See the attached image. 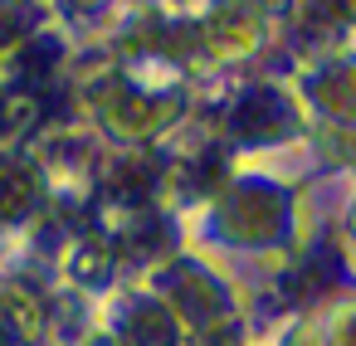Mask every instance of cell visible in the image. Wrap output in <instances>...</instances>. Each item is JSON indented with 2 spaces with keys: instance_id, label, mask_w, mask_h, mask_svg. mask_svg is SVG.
<instances>
[{
  "instance_id": "4",
  "label": "cell",
  "mask_w": 356,
  "mask_h": 346,
  "mask_svg": "<svg viewBox=\"0 0 356 346\" xmlns=\"http://www.w3.org/2000/svg\"><path fill=\"white\" fill-rule=\"evenodd\" d=\"M293 98L302 113H312L322 127H356V54L351 49H327L317 54L298 83Z\"/></svg>"
},
{
  "instance_id": "1",
  "label": "cell",
  "mask_w": 356,
  "mask_h": 346,
  "mask_svg": "<svg viewBox=\"0 0 356 346\" xmlns=\"http://www.w3.org/2000/svg\"><path fill=\"white\" fill-rule=\"evenodd\" d=\"M74 108L118 147H152L191 117V93L171 69H127L113 64L103 74L79 79Z\"/></svg>"
},
{
  "instance_id": "10",
  "label": "cell",
  "mask_w": 356,
  "mask_h": 346,
  "mask_svg": "<svg viewBox=\"0 0 356 346\" xmlns=\"http://www.w3.org/2000/svg\"><path fill=\"white\" fill-rule=\"evenodd\" d=\"M307 6H312L327 25H337V30H356V0H307Z\"/></svg>"
},
{
  "instance_id": "13",
  "label": "cell",
  "mask_w": 356,
  "mask_h": 346,
  "mask_svg": "<svg viewBox=\"0 0 356 346\" xmlns=\"http://www.w3.org/2000/svg\"><path fill=\"white\" fill-rule=\"evenodd\" d=\"M137 6H156V0H137Z\"/></svg>"
},
{
  "instance_id": "11",
  "label": "cell",
  "mask_w": 356,
  "mask_h": 346,
  "mask_svg": "<svg viewBox=\"0 0 356 346\" xmlns=\"http://www.w3.org/2000/svg\"><path fill=\"white\" fill-rule=\"evenodd\" d=\"M54 15H69V20H98L103 10H113V0H49Z\"/></svg>"
},
{
  "instance_id": "7",
  "label": "cell",
  "mask_w": 356,
  "mask_h": 346,
  "mask_svg": "<svg viewBox=\"0 0 356 346\" xmlns=\"http://www.w3.org/2000/svg\"><path fill=\"white\" fill-rule=\"evenodd\" d=\"M98 176H103V190H113L118 200H147L161 186V161L147 147H122V151L103 156Z\"/></svg>"
},
{
  "instance_id": "14",
  "label": "cell",
  "mask_w": 356,
  "mask_h": 346,
  "mask_svg": "<svg viewBox=\"0 0 356 346\" xmlns=\"http://www.w3.org/2000/svg\"><path fill=\"white\" fill-rule=\"evenodd\" d=\"M351 224H356V205H351Z\"/></svg>"
},
{
  "instance_id": "6",
  "label": "cell",
  "mask_w": 356,
  "mask_h": 346,
  "mask_svg": "<svg viewBox=\"0 0 356 346\" xmlns=\"http://www.w3.org/2000/svg\"><path fill=\"white\" fill-rule=\"evenodd\" d=\"M44 200V161L0 147V220H25Z\"/></svg>"
},
{
  "instance_id": "8",
  "label": "cell",
  "mask_w": 356,
  "mask_h": 346,
  "mask_svg": "<svg viewBox=\"0 0 356 346\" xmlns=\"http://www.w3.org/2000/svg\"><path fill=\"white\" fill-rule=\"evenodd\" d=\"M49 25H54L49 0H0V64L20 44H30L35 35H44Z\"/></svg>"
},
{
  "instance_id": "3",
  "label": "cell",
  "mask_w": 356,
  "mask_h": 346,
  "mask_svg": "<svg viewBox=\"0 0 356 346\" xmlns=\"http://www.w3.org/2000/svg\"><path fill=\"white\" fill-rule=\"evenodd\" d=\"M220 229L225 239H239V244H264V239H278L293 220V195L264 176H244L234 186L220 190Z\"/></svg>"
},
{
  "instance_id": "12",
  "label": "cell",
  "mask_w": 356,
  "mask_h": 346,
  "mask_svg": "<svg viewBox=\"0 0 356 346\" xmlns=\"http://www.w3.org/2000/svg\"><path fill=\"white\" fill-rule=\"evenodd\" d=\"M244 6H249L254 15H264V20H278V15L298 10V0H244Z\"/></svg>"
},
{
  "instance_id": "2",
  "label": "cell",
  "mask_w": 356,
  "mask_h": 346,
  "mask_svg": "<svg viewBox=\"0 0 356 346\" xmlns=\"http://www.w3.org/2000/svg\"><path fill=\"white\" fill-rule=\"evenodd\" d=\"M220 142L225 147H283L293 137H302L307 127V113L298 108L293 88L288 83H273V79H249L239 83L220 113Z\"/></svg>"
},
{
  "instance_id": "5",
  "label": "cell",
  "mask_w": 356,
  "mask_h": 346,
  "mask_svg": "<svg viewBox=\"0 0 356 346\" xmlns=\"http://www.w3.org/2000/svg\"><path fill=\"white\" fill-rule=\"evenodd\" d=\"M191 20H195V40H200L205 64H244L268 40V20L254 15L244 0H210Z\"/></svg>"
},
{
  "instance_id": "9",
  "label": "cell",
  "mask_w": 356,
  "mask_h": 346,
  "mask_svg": "<svg viewBox=\"0 0 356 346\" xmlns=\"http://www.w3.org/2000/svg\"><path fill=\"white\" fill-rule=\"evenodd\" d=\"M35 108V98L30 93H20V88H10V83H0V142H6L15 127H20V117Z\"/></svg>"
}]
</instances>
